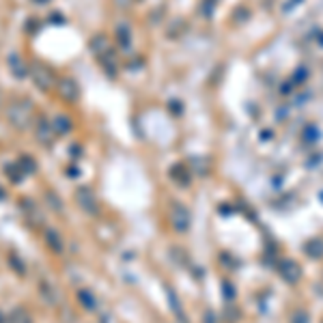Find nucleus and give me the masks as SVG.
<instances>
[{"label": "nucleus", "instance_id": "1", "mask_svg": "<svg viewBox=\"0 0 323 323\" xmlns=\"http://www.w3.org/2000/svg\"><path fill=\"white\" fill-rule=\"evenodd\" d=\"M30 116H33V104L26 97H20L9 104L7 108V121L13 125L15 130H28L30 127Z\"/></svg>", "mask_w": 323, "mask_h": 323}, {"label": "nucleus", "instance_id": "2", "mask_svg": "<svg viewBox=\"0 0 323 323\" xmlns=\"http://www.w3.org/2000/svg\"><path fill=\"white\" fill-rule=\"evenodd\" d=\"M28 76L35 82V86H37L39 91H43V93H48L50 88H54L56 82H58L56 76H54V71H52V67H48L46 62H41V60H30Z\"/></svg>", "mask_w": 323, "mask_h": 323}, {"label": "nucleus", "instance_id": "3", "mask_svg": "<svg viewBox=\"0 0 323 323\" xmlns=\"http://www.w3.org/2000/svg\"><path fill=\"white\" fill-rule=\"evenodd\" d=\"M56 91H58L60 100L62 102H69V104L78 102V97H80V86L76 84L74 78H60L58 82H56Z\"/></svg>", "mask_w": 323, "mask_h": 323}, {"label": "nucleus", "instance_id": "4", "mask_svg": "<svg viewBox=\"0 0 323 323\" xmlns=\"http://www.w3.org/2000/svg\"><path fill=\"white\" fill-rule=\"evenodd\" d=\"M54 125H52V121H48L46 116H39L37 119V123H35V136H37V140L41 142V145H50L52 142V136H54Z\"/></svg>", "mask_w": 323, "mask_h": 323}, {"label": "nucleus", "instance_id": "5", "mask_svg": "<svg viewBox=\"0 0 323 323\" xmlns=\"http://www.w3.org/2000/svg\"><path fill=\"white\" fill-rule=\"evenodd\" d=\"M9 69H11V74L17 80H24L26 76H28V65L22 60L20 54H11V56H9Z\"/></svg>", "mask_w": 323, "mask_h": 323}, {"label": "nucleus", "instance_id": "6", "mask_svg": "<svg viewBox=\"0 0 323 323\" xmlns=\"http://www.w3.org/2000/svg\"><path fill=\"white\" fill-rule=\"evenodd\" d=\"M52 125H54V132H56V134H69V132H71V121L67 119L65 114L54 116Z\"/></svg>", "mask_w": 323, "mask_h": 323}, {"label": "nucleus", "instance_id": "7", "mask_svg": "<svg viewBox=\"0 0 323 323\" xmlns=\"http://www.w3.org/2000/svg\"><path fill=\"white\" fill-rule=\"evenodd\" d=\"M119 39H121V46L123 48H127V41H130V33L125 26H119Z\"/></svg>", "mask_w": 323, "mask_h": 323}, {"label": "nucleus", "instance_id": "8", "mask_svg": "<svg viewBox=\"0 0 323 323\" xmlns=\"http://www.w3.org/2000/svg\"><path fill=\"white\" fill-rule=\"evenodd\" d=\"M30 3H35V5H48L50 0H30Z\"/></svg>", "mask_w": 323, "mask_h": 323}]
</instances>
